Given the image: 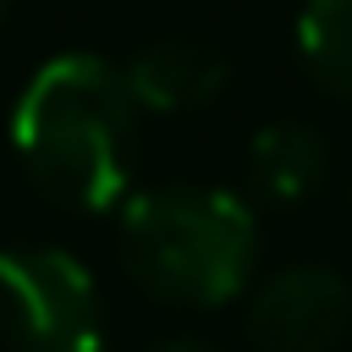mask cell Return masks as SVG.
<instances>
[{"label": "cell", "instance_id": "obj_1", "mask_svg": "<svg viewBox=\"0 0 352 352\" xmlns=\"http://www.w3.org/2000/svg\"><path fill=\"white\" fill-rule=\"evenodd\" d=\"M138 116L121 66L104 55H55L11 104V148L50 204L99 214L126 198Z\"/></svg>", "mask_w": 352, "mask_h": 352}, {"label": "cell", "instance_id": "obj_2", "mask_svg": "<svg viewBox=\"0 0 352 352\" xmlns=\"http://www.w3.org/2000/svg\"><path fill=\"white\" fill-rule=\"evenodd\" d=\"M258 264V214L226 187L170 182L121 209V270L170 308H220L242 297Z\"/></svg>", "mask_w": 352, "mask_h": 352}, {"label": "cell", "instance_id": "obj_3", "mask_svg": "<svg viewBox=\"0 0 352 352\" xmlns=\"http://www.w3.org/2000/svg\"><path fill=\"white\" fill-rule=\"evenodd\" d=\"M0 341L11 352H104V297L66 248H0Z\"/></svg>", "mask_w": 352, "mask_h": 352}, {"label": "cell", "instance_id": "obj_4", "mask_svg": "<svg viewBox=\"0 0 352 352\" xmlns=\"http://www.w3.org/2000/svg\"><path fill=\"white\" fill-rule=\"evenodd\" d=\"M352 330V280L330 264H286L248 297L253 352H336Z\"/></svg>", "mask_w": 352, "mask_h": 352}, {"label": "cell", "instance_id": "obj_5", "mask_svg": "<svg viewBox=\"0 0 352 352\" xmlns=\"http://www.w3.org/2000/svg\"><path fill=\"white\" fill-rule=\"evenodd\" d=\"M126 94L138 110H154V116H192V110H209L226 88H231V60L209 44V38H187V33H170V38H154L143 44L126 66Z\"/></svg>", "mask_w": 352, "mask_h": 352}, {"label": "cell", "instance_id": "obj_6", "mask_svg": "<svg viewBox=\"0 0 352 352\" xmlns=\"http://www.w3.org/2000/svg\"><path fill=\"white\" fill-rule=\"evenodd\" d=\"M330 176V143L308 121H270L248 138V187L270 209L308 204Z\"/></svg>", "mask_w": 352, "mask_h": 352}, {"label": "cell", "instance_id": "obj_7", "mask_svg": "<svg viewBox=\"0 0 352 352\" xmlns=\"http://www.w3.org/2000/svg\"><path fill=\"white\" fill-rule=\"evenodd\" d=\"M292 38L308 82L330 99H352V0H302Z\"/></svg>", "mask_w": 352, "mask_h": 352}, {"label": "cell", "instance_id": "obj_8", "mask_svg": "<svg viewBox=\"0 0 352 352\" xmlns=\"http://www.w3.org/2000/svg\"><path fill=\"white\" fill-rule=\"evenodd\" d=\"M154 352H214L209 341H192V336H176V341H160Z\"/></svg>", "mask_w": 352, "mask_h": 352}, {"label": "cell", "instance_id": "obj_9", "mask_svg": "<svg viewBox=\"0 0 352 352\" xmlns=\"http://www.w3.org/2000/svg\"><path fill=\"white\" fill-rule=\"evenodd\" d=\"M6 11H11V0H0V22H6Z\"/></svg>", "mask_w": 352, "mask_h": 352}]
</instances>
